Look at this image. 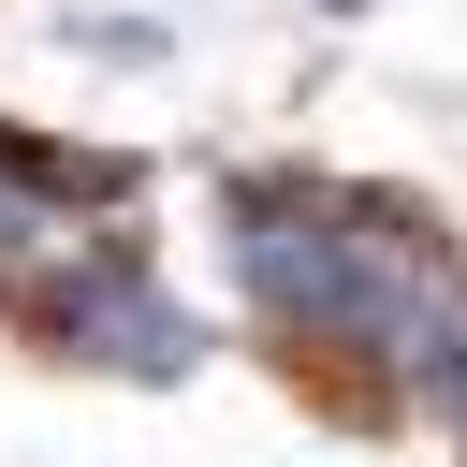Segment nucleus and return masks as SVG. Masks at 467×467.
I'll list each match as a JSON object with an SVG mask.
<instances>
[{
    "mask_svg": "<svg viewBox=\"0 0 467 467\" xmlns=\"http://www.w3.org/2000/svg\"><path fill=\"white\" fill-rule=\"evenodd\" d=\"M44 350H73V365H102V379H190L204 365V336H190V306L146 277V248H117V234H88L29 306H15Z\"/></svg>",
    "mask_w": 467,
    "mask_h": 467,
    "instance_id": "f257e3e1",
    "label": "nucleus"
},
{
    "mask_svg": "<svg viewBox=\"0 0 467 467\" xmlns=\"http://www.w3.org/2000/svg\"><path fill=\"white\" fill-rule=\"evenodd\" d=\"M73 248H88V219H73V204L44 190V161L0 131V306H29V292L73 263Z\"/></svg>",
    "mask_w": 467,
    "mask_h": 467,
    "instance_id": "f03ea898",
    "label": "nucleus"
},
{
    "mask_svg": "<svg viewBox=\"0 0 467 467\" xmlns=\"http://www.w3.org/2000/svg\"><path fill=\"white\" fill-rule=\"evenodd\" d=\"M409 409H438V423H452V452H467V306L438 321V350H423V379H409Z\"/></svg>",
    "mask_w": 467,
    "mask_h": 467,
    "instance_id": "7ed1b4c3",
    "label": "nucleus"
}]
</instances>
